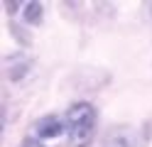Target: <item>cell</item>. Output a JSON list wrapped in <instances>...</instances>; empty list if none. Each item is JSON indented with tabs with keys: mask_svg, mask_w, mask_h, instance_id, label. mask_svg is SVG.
<instances>
[{
	"mask_svg": "<svg viewBox=\"0 0 152 147\" xmlns=\"http://www.w3.org/2000/svg\"><path fill=\"white\" fill-rule=\"evenodd\" d=\"M66 132L71 147H88L96 130V108L88 101H79L66 110Z\"/></svg>",
	"mask_w": 152,
	"mask_h": 147,
	"instance_id": "1",
	"label": "cell"
},
{
	"mask_svg": "<svg viewBox=\"0 0 152 147\" xmlns=\"http://www.w3.org/2000/svg\"><path fill=\"white\" fill-rule=\"evenodd\" d=\"M32 130L37 135V140H54L66 130V120H61L59 115H44L32 125Z\"/></svg>",
	"mask_w": 152,
	"mask_h": 147,
	"instance_id": "2",
	"label": "cell"
},
{
	"mask_svg": "<svg viewBox=\"0 0 152 147\" xmlns=\"http://www.w3.org/2000/svg\"><path fill=\"white\" fill-rule=\"evenodd\" d=\"M42 12H44L42 3H25L22 5V17H25V22H30V25H39L42 22Z\"/></svg>",
	"mask_w": 152,
	"mask_h": 147,
	"instance_id": "3",
	"label": "cell"
},
{
	"mask_svg": "<svg viewBox=\"0 0 152 147\" xmlns=\"http://www.w3.org/2000/svg\"><path fill=\"white\" fill-rule=\"evenodd\" d=\"M25 74H27V64H20V66L10 69V78H12V81H20V78H25Z\"/></svg>",
	"mask_w": 152,
	"mask_h": 147,
	"instance_id": "4",
	"label": "cell"
},
{
	"mask_svg": "<svg viewBox=\"0 0 152 147\" xmlns=\"http://www.w3.org/2000/svg\"><path fill=\"white\" fill-rule=\"evenodd\" d=\"M20 147H44V145H42V140H37V137H25Z\"/></svg>",
	"mask_w": 152,
	"mask_h": 147,
	"instance_id": "5",
	"label": "cell"
}]
</instances>
